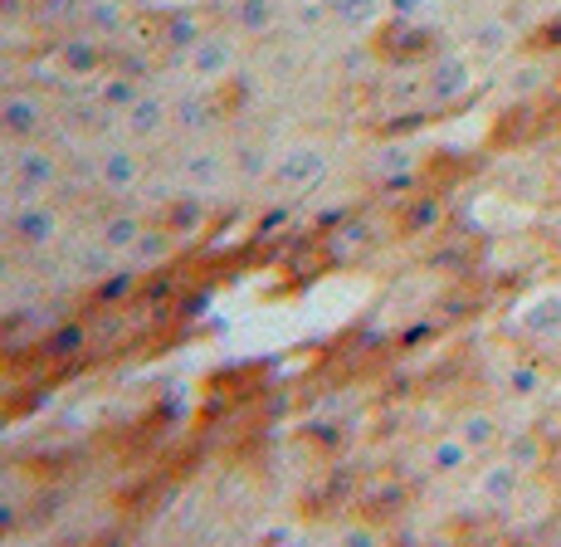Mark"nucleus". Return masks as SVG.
<instances>
[{"instance_id":"nucleus-1","label":"nucleus","mask_w":561,"mask_h":547,"mask_svg":"<svg viewBox=\"0 0 561 547\" xmlns=\"http://www.w3.org/2000/svg\"><path fill=\"white\" fill-rule=\"evenodd\" d=\"M527 328L537 338H561V298H542V304L527 314Z\"/></svg>"}]
</instances>
